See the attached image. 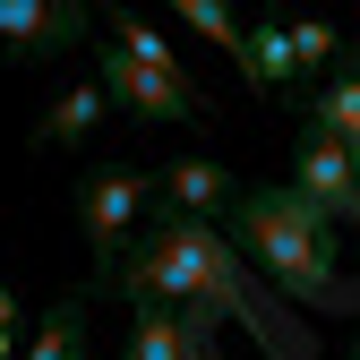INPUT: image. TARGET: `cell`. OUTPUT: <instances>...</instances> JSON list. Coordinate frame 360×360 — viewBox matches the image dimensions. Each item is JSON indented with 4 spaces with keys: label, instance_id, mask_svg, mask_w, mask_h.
<instances>
[{
    "label": "cell",
    "instance_id": "obj_1",
    "mask_svg": "<svg viewBox=\"0 0 360 360\" xmlns=\"http://www.w3.org/2000/svg\"><path fill=\"white\" fill-rule=\"evenodd\" d=\"M129 300H155V309H180L198 335H214V318H240L249 335H266L283 352V318L257 300V283H249V266H240V249L214 232V223H189V214H172L163 198H155V214H146V232H138V249H129V266L112 275Z\"/></svg>",
    "mask_w": 360,
    "mask_h": 360
},
{
    "label": "cell",
    "instance_id": "obj_2",
    "mask_svg": "<svg viewBox=\"0 0 360 360\" xmlns=\"http://www.w3.org/2000/svg\"><path fill=\"white\" fill-rule=\"evenodd\" d=\"M223 240H232L240 257H257L292 300L326 309V318H352V309H360V283L343 275V249H335V223L309 206L292 180H240L232 232H223Z\"/></svg>",
    "mask_w": 360,
    "mask_h": 360
},
{
    "label": "cell",
    "instance_id": "obj_3",
    "mask_svg": "<svg viewBox=\"0 0 360 360\" xmlns=\"http://www.w3.org/2000/svg\"><path fill=\"white\" fill-rule=\"evenodd\" d=\"M155 214V180L146 172H86L77 180V232H86V257H95V292H112V275L129 266V249H138V223Z\"/></svg>",
    "mask_w": 360,
    "mask_h": 360
},
{
    "label": "cell",
    "instance_id": "obj_4",
    "mask_svg": "<svg viewBox=\"0 0 360 360\" xmlns=\"http://www.w3.org/2000/svg\"><path fill=\"white\" fill-rule=\"evenodd\" d=\"M103 103H120V112H138V120H155V129H172V120H206V95L189 86V69H146V60H129V52H112L103 43Z\"/></svg>",
    "mask_w": 360,
    "mask_h": 360
},
{
    "label": "cell",
    "instance_id": "obj_5",
    "mask_svg": "<svg viewBox=\"0 0 360 360\" xmlns=\"http://www.w3.org/2000/svg\"><path fill=\"white\" fill-rule=\"evenodd\" d=\"M292 189L318 206L326 223H360V155H352V146H335V138H309V129H300Z\"/></svg>",
    "mask_w": 360,
    "mask_h": 360
},
{
    "label": "cell",
    "instance_id": "obj_6",
    "mask_svg": "<svg viewBox=\"0 0 360 360\" xmlns=\"http://www.w3.org/2000/svg\"><path fill=\"white\" fill-rule=\"evenodd\" d=\"M155 189H163V206H172V214H189V223H214V214H232L240 180L223 172V163H198V155H180V163H163V172H155Z\"/></svg>",
    "mask_w": 360,
    "mask_h": 360
},
{
    "label": "cell",
    "instance_id": "obj_7",
    "mask_svg": "<svg viewBox=\"0 0 360 360\" xmlns=\"http://www.w3.org/2000/svg\"><path fill=\"white\" fill-rule=\"evenodd\" d=\"M95 26L86 9H69V0H0V34L9 43H26V52L43 60V52H69V43Z\"/></svg>",
    "mask_w": 360,
    "mask_h": 360
},
{
    "label": "cell",
    "instance_id": "obj_8",
    "mask_svg": "<svg viewBox=\"0 0 360 360\" xmlns=\"http://www.w3.org/2000/svg\"><path fill=\"white\" fill-rule=\"evenodd\" d=\"M300 129L360 155V69H335L326 86H309V95H300Z\"/></svg>",
    "mask_w": 360,
    "mask_h": 360
},
{
    "label": "cell",
    "instance_id": "obj_9",
    "mask_svg": "<svg viewBox=\"0 0 360 360\" xmlns=\"http://www.w3.org/2000/svg\"><path fill=\"white\" fill-rule=\"evenodd\" d=\"M103 112H112V103H103V86H69V95L34 120V146H86V138L103 129Z\"/></svg>",
    "mask_w": 360,
    "mask_h": 360
},
{
    "label": "cell",
    "instance_id": "obj_10",
    "mask_svg": "<svg viewBox=\"0 0 360 360\" xmlns=\"http://www.w3.org/2000/svg\"><path fill=\"white\" fill-rule=\"evenodd\" d=\"M240 77L257 86V95H283V86H292V34H283V18H257V26H249Z\"/></svg>",
    "mask_w": 360,
    "mask_h": 360
},
{
    "label": "cell",
    "instance_id": "obj_11",
    "mask_svg": "<svg viewBox=\"0 0 360 360\" xmlns=\"http://www.w3.org/2000/svg\"><path fill=\"white\" fill-rule=\"evenodd\" d=\"M77 326H86V292H69V300L43 309V326L26 335V352H18V360H69V352H77Z\"/></svg>",
    "mask_w": 360,
    "mask_h": 360
},
{
    "label": "cell",
    "instance_id": "obj_12",
    "mask_svg": "<svg viewBox=\"0 0 360 360\" xmlns=\"http://www.w3.org/2000/svg\"><path fill=\"white\" fill-rule=\"evenodd\" d=\"M103 43H112V52H129V60H146V69H180V52H172V43H163L146 18H129V9L103 18Z\"/></svg>",
    "mask_w": 360,
    "mask_h": 360
},
{
    "label": "cell",
    "instance_id": "obj_13",
    "mask_svg": "<svg viewBox=\"0 0 360 360\" xmlns=\"http://www.w3.org/2000/svg\"><path fill=\"white\" fill-rule=\"evenodd\" d=\"M283 34H292V77H318L326 60H343V34L318 18H283Z\"/></svg>",
    "mask_w": 360,
    "mask_h": 360
},
{
    "label": "cell",
    "instance_id": "obj_14",
    "mask_svg": "<svg viewBox=\"0 0 360 360\" xmlns=\"http://www.w3.org/2000/svg\"><path fill=\"white\" fill-rule=\"evenodd\" d=\"M180 26H198V34H206V43H223L232 60L249 52V26H240L232 9H223V0H180Z\"/></svg>",
    "mask_w": 360,
    "mask_h": 360
},
{
    "label": "cell",
    "instance_id": "obj_15",
    "mask_svg": "<svg viewBox=\"0 0 360 360\" xmlns=\"http://www.w3.org/2000/svg\"><path fill=\"white\" fill-rule=\"evenodd\" d=\"M18 352V309H9V283H0V360Z\"/></svg>",
    "mask_w": 360,
    "mask_h": 360
},
{
    "label": "cell",
    "instance_id": "obj_16",
    "mask_svg": "<svg viewBox=\"0 0 360 360\" xmlns=\"http://www.w3.org/2000/svg\"><path fill=\"white\" fill-rule=\"evenodd\" d=\"M343 69H360V43H352V52H343Z\"/></svg>",
    "mask_w": 360,
    "mask_h": 360
},
{
    "label": "cell",
    "instance_id": "obj_17",
    "mask_svg": "<svg viewBox=\"0 0 360 360\" xmlns=\"http://www.w3.org/2000/svg\"><path fill=\"white\" fill-rule=\"evenodd\" d=\"M352 360H360V352H352Z\"/></svg>",
    "mask_w": 360,
    "mask_h": 360
}]
</instances>
